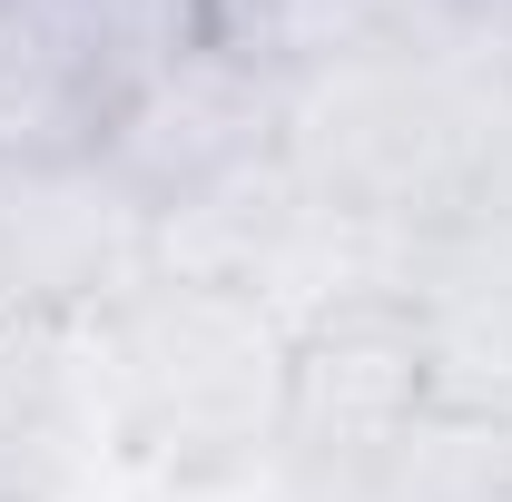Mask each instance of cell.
Instances as JSON below:
<instances>
[{
    "instance_id": "cell-1",
    "label": "cell",
    "mask_w": 512,
    "mask_h": 502,
    "mask_svg": "<svg viewBox=\"0 0 512 502\" xmlns=\"http://www.w3.org/2000/svg\"><path fill=\"white\" fill-rule=\"evenodd\" d=\"M286 99H296V79L266 60L256 40L197 30L188 50L119 109V128H109L99 158H89V178H109V188L158 227V217H178L188 197L227 188L237 168H266V158L286 148Z\"/></svg>"
},
{
    "instance_id": "cell-2",
    "label": "cell",
    "mask_w": 512,
    "mask_h": 502,
    "mask_svg": "<svg viewBox=\"0 0 512 502\" xmlns=\"http://www.w3.org/2000/svg\"><path fill=\"white\" fill-rule=\"evenodd\" d=\"M188 10H197V20H207V30H237V20H247L256 0H188Z\"/></svg>"
},
{
    "instance_id": "cell-3",
    "label": "cell",
    "mask_w": 512,
    "mask_h": 502,
    "mask_svg": "<svg viewBox=\"0 0 512 502\" xmlns=\"http://www.w3.org/2000/svg\"><path fill=\"white\" fill-rule=\"evenodd\" d=\"M463 10H483V0H463Z\"/></svg>"
}]
</instances>
